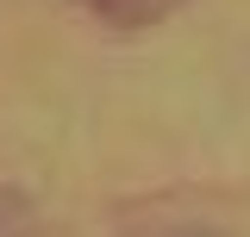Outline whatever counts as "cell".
<instances>
[{
  "instance_id": "2",
  "label": "cell",
  "mask_w": 250,
  "mask_h": 237,
  "mask_svg": "<svg viewBox=\"0 0 250 237\" xmlns=\"http://www.w3.org/2000/svg\"><path fill=\"white\" fill-rule=\"evenodd\" d=\"M19 231H25V225H19V212H6V206H0V237H19Z\"/></svg>"
},
{
  "instance_id": "1",
  "label": "cell",
  "mask_w": 250,
  "mask_h": 237,
  "mask_svg": "<svg viewBox=\"0 0 250 237\" xmlns=\"http://www.w3.org/2000/svg\"><path fill=\"white\" fill-rule=\"evenodd\" d=\"M62 6H75V13H88L100 25H156V19H169V13H182L188 0H62Z\"/></svg>"
}]
</instances>
